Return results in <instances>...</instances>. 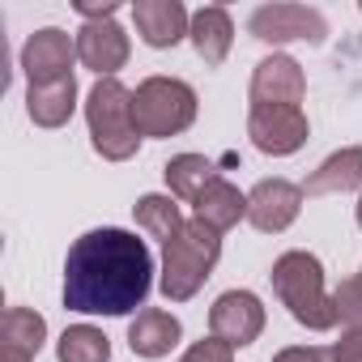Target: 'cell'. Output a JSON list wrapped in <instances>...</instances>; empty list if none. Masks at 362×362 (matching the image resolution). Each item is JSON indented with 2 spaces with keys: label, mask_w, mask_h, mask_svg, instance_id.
Segmentation results:
<instances>
[{
  "label": "cell",
  "mask_w": 362,
  "mask_h": 362,
  "mask_svg": "<svg viewBox=\"0 0 362 362\" xmlns=\"http://www.w3.org/2000/svg\"><path fill=\"white\" fill-rule=\"evenodd\" d=\"M153 290V256L145 239L119 226L81 235L64 260V307L81 315H128Z\"/></svg>",
  "instance_id": "cell-1"
},
{
  "label": "cell",
  "mask_w": 362,
  "mask_h": 362,
  "mask_svg": "<svg viewBox=\"0 0 362 362\" xmlns=\"http://www.w3.org/2000/svg\"><path fill=\"white\" fill-rule=\"evenodd\" d=\"M273 294L281 298V307L294 315V324L311 328V332H328L341 324L332 294L324 290V264L311 252H286L273 260Z\"/></svg>",
  "instance_id": "cell-2"
},
{
  "label": "cell",
  "mask_w": 362,
  "mask_h": 362,
  "mask_svg": "<svg viewBox=\"0 0 362 362\" xmlns=\"http://www.w3.org/2000/svg\"><path fill=\"white\" fill-rule=\"evenodd\" d=\"M218 256H222V235L214 226H205L201 218L184 222L170 243H162V277H158V290L170 303L197 298L201 286L209 281Z\"/></svg>",
  "instance_id": "cell-3"
},
{
  "label": "cell",
  "mask_w": 362,
  "mask_h": 362,
  "mask_svg": "<svg viewBox=\"0 0 362 362\" xmlns=\"http://www.w3.org/2000/svg\"><path fill=\"white\" fill-rule=\"evenodd\" d=\"M86 124L90 141L107 162H128L141 149V128L132 115V90L119 77H98L94 90L86 94Z\"/></svg>",
  "instance_id": "cell-4"
},
{
  "label": "cell",
  "mask_w": 362,
  "mask_h": 362,
  "mask_svg": "<svg viewBox=\"0 0 362 362\" xmlns=\"http://www.w3.org/2000/svg\"><path fill=\"white\" fill-rule=\"evenodd\" d=\"M141 136H179L197 124V90L179 77H145L132 94Z\"/></svg>",
  "instance_id": "cell-5"
},
{
  "label": "cell",
  "mask_w": 362,
  "mask_h": 362,
  "mask_svg": "<svg viewBox=\"0 0 362 362\" xmlns=\"http://www.w3.org/2000/svg\"><path fill=\"white\" fill-rule=\"evenodd\" d=\"M247 30L252 39L260 43H324L328 39V22L320 9H307V5H260L252 18H247Z\"/></svg>",
  "instance_id": "cell-6"
},
{
  "label": "cell",
  "mask_w": 362,
  "mask_h": 362,
  "mask_svg": "<svg viewBox=\"0 0 362 362\" xmlns=\"http://www.w3.org/2000/svg\"><path fill=\"white\" fill-rule=\"evenodd\" d=\"M307 115L303 107H252L247 111V136L269 158H290L307 145Z\"/></svg>",
  "instance_id": "cell-7"
},
{
  "label": "cell",
  "mask_w": 362,
  "mask_h": 362,
  "mask_svg": "<svg viewBox=\"0 0 362 362\" xmlns=\"http://www.w3.org/2000/svg\"><path fill=\"white\" fill-rule=\"evenodd\" d=\"M73 60H77V39L56 30V26H43L26 39L22 47V73H26V86H43V81H64L73 77Z\"/></svg>",
  "instance_id": "cell-8"
},
{
  "label": "cell",
  "mask_w": 362,
  "mask_h": 362,
  "mask_svg": "<svg viewBox=\"0 0 362 362\" xmlns=\"http://www.w3.org/2000/svg\"><path fill=\"white\" fill-rule=\"evenodd\" d=\"M264 332V303L252 290H226L214 307H209V337L243 349Z\"/></svg>",
  "instance_id": "cell-9"
},
{
  "label": "cell",
  "mask_w": 362,
  "mask_h": 362,
  "mask_svg": "<svg viewBox=\"0 0 362 362\" xmlns=\"http://www.w3.org/2000/svg\"><path fill=\"white\" fill-rule=\"evenodd\" d=\"M298 209H303V184H290V179H260L247 192V222L260 235L290 230Z\"/></svg>",
  "instance_id": "cell-10"
},
{
  "label": "cell",
  "mask_w": 362,
  "mask_h": 362,
  "mask_svg": "<svg viewBox=\"0 0 362 362\" xmlns=\"http://www.w3.org/2000/svg\"><path fill=\"white\" fill-rule=\"evenodd\" d=\"M307 98V77L290 56H264L252 73V107H298Z\"/></svg>",
  "instance_id": "cell-11"
},
{
  "label": "cell",
  "mask_w": 362,
  "mask_h": 362,
  "mask_svg": "<svg viewBox=\"0 0 362 362\" xmlns=\"http://www.w3.org/2000/svg\"><path fill=\"white\" fill-rule=\"evenodd\" d=\"M77 60L90 73H98V77H115L128 64V35H124V26H115V18L111 22H86L77 30Z\"/></svg>",
  "instance_id": "cell-12"
},
{
  "label": "cell",
  "mask_w": 362,
  "mask_h": 362,
  "mask_svg": "<svg viewBox=\"0 0 362 362\" xmlns=\"http://www.w3.org/2000/svg\"><path fill=\"white\" fill-rule=\"evenodd\" d=\"M132 22H136V35L149 43V47H175L192 30V13L179 5V0H136L132 5Z\"/></svg>",
  "instance_id": "cell-13"
},
{
  "label": "cell",
  "mask_w": 362,
  "mask_h": 362,
  "mask_svg": "<svg viewBox=\"0 0 362 362\" xmlns=\"http://www.w3.org/2000/svg\"><path fill=\"white\" fill-rule=\"evenodd\" d=\"M341 192H362V145L328 153L303 179V197H341Z\"/></svg>",
  "instance_id": "cell-14"
},
{
  "label": "cell",
  "mask_w": 362,
  "mask_h": 362,
  "mask_svg": "<svg viewBox=\"0 0 362 362\" xmlns=\"http://www.w3.org/2000/svg\"><path fill=\"white\" fill-rule=\"evenodd\" d=\"M47 341V320L30 307H9L0 320V362H35Z\"/></svg>",
  "instance_id": "cell-15"
},
{
  "label": "cell",
  "mask_w": 362,
  "mask_h": 362,
  "mask_svg": "<svg viewBox=\"0 0 362 362\" xmlns=\"http://www.w3.org/2000/svg\"><path fill=\"white\" fill-rule=\"evenodd\" d=\"M179 320L170 315V311H162V307H145V311H136V320L128 324V345H132V354L136 358H166L175 345H179Z\"/></svg>",
  "instance_id": "cell-16"
},
{
  "label": "cell",
  "mask_w": 362,
  "mask_h": 362,
  "mask_svg": "<svg viewBox=\"0 0 362 362\" xmlns=\"http://www.w3.org/2000/svg\"><path fill=\"white\" fill-rule=\"evenodd\" d=\"M188 39H192V47H197V56H201L209 69H218V64L230 56L235 22H230V13H226L222 5H205V9L192 13V30H188Z\"/></svg>",
  "instance_id": "cell-17"
},
{
  "label": "cell",
  "mask_w": 362,
  "mask_h": 362,
  "mask_svg": "<svg viewBox=\"0 0 362 362\" xmlns=\"http://www.w3.org/2000/svg\"><path fill=\"white\" fill-rule=\"evenodd\" d=\"M73 111H77V77L26 86V115L39 128H64L73 119Z\"/></svg>",
  "instance_id": "cell-18"
},
{
  "label": "cell",
  "mask_w": 362,
  "mask_h": 362,
  "mask_svg": "<svg viewBox=\"0 0 362 362\" xmlns=\"http://www.w3.org/2000/svg\"><path fill=\"white\" fill-rule=\"evenodd\" d=\"M192 205H197V218H201L205 226H214L218 235H226L230 226H239V222L247 218V197L230 184V179H222V175L214 179V184H209Z\"/></svg>",
  "instance_id": "cell-19"
},
{
  "label": "cell",
  "mask_w": 362,
  "mask_h": 362,
  "mask_svg": "<svg viewBox=\"0 0 362 362\" xmlns=\"http://www.w3.org/2000/svg\"><path fill=\"white\" fill-rule=\"evenodd\" d=\"M162 175H166V188H170L175 201H197L214 184V179H218L214 162L201 158V153H179V158H170L162 166Z\"/></svg>",
  "instance_id": "cell-20"
},
{
  "label": "cell",
  "mask_w": 362,
  "mask_h": 362,
  "mask_svg": "<svg viewBox=\"0 0 362 362\" xmlns=\"http://www.w3.org/2000/svg\"><path fill=\"white\" fill-rule=\"evenodd\" d=\"M132 218H136V226H141L149 239H158V243H170V239L179 235V226L188 222L170 197H158V192L141 197V201L132 205Z\"/></svg>",
  "instance_id": "cell-21"
},
{
  "label": "cell",
  "mask_w": 362,
  "mask_h": 362,
  "mask_svg": "<svg viewBox=\"0 0 362 362\" xmlns=\"http://www.w3.org/2000/svg\"><path fill=\"white\" fill-rule=\"evenodd\" d=\"M56 358L60 362H111V341L94 324H73V328L60 332Z\"/></svg>",
  "instance_id": "cell-22"
},
{
  "label": "cell",
  "mask_w": 362,
  "mask_h": 362,
  "mask_svg": "<svg viewBox=\"0 0 362 362\" xmlns=\"http://www.w3.org/2000/svg\"><path fill=\"white\" fill-rule=\"evenodd\" d=\"M332 303H337V315H341L349 328H362V273L345 277V281L332 290Z\"/></svg>",
  "instance_id": "cell-23"
},
{
  "label": "cell",
  "mask_w": 362,
  "mask_h": 362,
  "mask_svg": "<svg viewBox=\"0 0 362 362\" xmlns=\"http://www.w3.org/2000/svg\"><path fill=\"white\" fill-rule=\"evenodd\" d=\"M179 362H235V345H226V341H218V337H205V341H197Z\"/></svg>",
  "instance_id": "cell-24"
},
{
  "label": "cell",
  "mask_w": 362,
  "mask_h": 362,
  "mask_svg": "<svg viewBox=\"0 0 362 362\" xmlns=\"http://www.w3.org/2000/svg\"><path fill=\"white\" fill-rule=\"evenodd\" d=\"M328 349L337 362H362V328H345L341 341H332Z\"/></svg>",
  "instance_id": "cell-25"
},
{
  "label": "cell",
  "mask_w": 362,
  "mask_h": 362,
  "mask_svg": "<svg viewBox=\"0 0 362 362\" xmlns=\"http://www.w3.org/2000/svg\"><path fill=\"white\" fill-rule=\"evenodd\" d=\"M273 362H337V358H332V349H324V345H290V349H281Z\"/></svg>",
  "instance_id": "cell-26"
},
{
  "label": "cell",
  "mask_w": 362,
  "mask_h": 362,
  "mask_svg": "<svg viewBox=\"0 0 362 362\" xmlns=\"http://www.w3.org/2000/svg\"><path fill=\"white\" fill-rule=\"evenodd\" d=\"M358 226H362V197H358Z\"/></svg>",
  "instance_id": "cell-27"
},
{
  "label": "cell",
  "mask_w": 362,
  "mask_h": 362,
  "mask_svg": "<svg viewBox=\"0 0 362 362\" xmlns=\"http://www.w3.org/2000/svg\"><path fill=\"white\" fill-rule=\"evenodd\" d=\"M358 9H362V0H358Z\"/></svg>",
  "instance_id": "cell-28"
}]
</instances>
